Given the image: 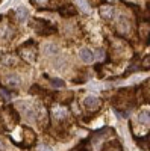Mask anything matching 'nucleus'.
<instances>
[{"instance_id": "obj_1", "label": "nucleus", "mask_w": 150, "mask_h": 151, "mask_svg": "<svg viewBox=\"0 0 150 151\" xmlns=\"http://www.w3.org/2000/svg\"><path fill=\"white\" fill-rule=\"evenodd\" d=\"M30 27H33L40 35H44V36L52 35V33L56 32V29H55L53 26H50L47 21H44V20H38V18H35L33 23H30Z\"/></svg>"}, {"instance_id": "obj_2", "label": "nucleus", "mask_w": 150, "mask_h": 151, "mask_svg": "<svg viewBox=\"0 0 150 151\" xmlns=\"http://www.w3.org/2000/svg\"><path fill=\"white\" fill-rule=\"evenodd\" d=\"M18 53H20V56H21L24 60H28V62H33V60L36 59V50L28 47V42L23 44V45L20 47Z\"/></svg>"}, {"instance_id": "obj_3", "label": "nucleus", "mask_w": 150, "mask_h": 151, "mask_svg": "<svg viewBox=\"0 0 150 151\" xmlns=\"http://www.w3.org/2000/svg\"><path fill=\"white\" fill-rule=\"evenodd\" d=\"M100 15H102V18H105L106 21H111L115 17V9L111 8V6H103L100 9Z\"/></svg>"}, {"instance_id": "obj_4", "label": "nucleus", "mask_w": 150, "mask_h": 151, "mask_svg": "<svg viewBox=\"0 0 150 151\" xmlns=\"http://www.w3.org/2000/svg\"><path fill=\"white\" fill-rule=\"evenodd\" d=\"M83 104H85V107H88V109H99L100 100L97 97H94V95H88L83 100Z\"/></svg>"}, {"instance_id": "obj_5", "label": "nucleus", "mask_w": 150, "mask_h": 151, "mask_svg": "<svg viewBox=\"0 0 150 151\" xmlns=\"http://www.w3.org/2000/svg\"><path fill=\"white\" fill-rule=\"evenodd\" d=\"M5 82H6V86H9V88H18L21 85V80L17 74H8Z\"/></svg>"}, {"instance_id": "obj_6", "label": "nucleus", "mask_w": 150, "mask_h": 151, "mask_svg": "<svg viewBox=\"0 0 150 151\" xmlns=\"http://www.w3.org/2000/svg\"><path fill=\"white\" fill-rule=\"evenodd\" d=\"M103 151H123V147H121L120 141H111V142L105 144Z\"/></svg>"}, {"instance_id": "obj_7", "label": "nucleus", "mask_w": 150, "mask_h": 151, "mask_svg": "<svg viewBox=\"0 0 150 151\" xmlns=\"http://www.w3.org/2000/svg\"><path fill=\"white\" fill-rule=\"evenodd\" d=\"M59 12H61V15H64V17H71V15H76V9H74V6L71 5V3H68V5H65L62 9H59Z\"/></svg>"}, {"instance_id": "obj_8", "label": "nucleus", "mask_w": 150, "mask_h": 151, "mask_svg": "<svg viewBox=\"0 0 150 151\" xmlns=\"http://www.w3.org/2000/svg\"><path fill=\"white\" fill-rule=\"evenodd\" d=\"M79 56H80L82 62H85V64H90V62L93 60V53L90 52L88 48H82L79 52Z\"/></svg>"}, {"instance_id": "obj_9", "label": "nucleus", "mask_w": 150, "mask_h": 151, "mask_svg": "<svg viewBox=\"0 0 150 151\" xmlns=\"http://www.w3.org/2000/svg\"><path fill=\"white\" fill-rule=\"evenodd\" d=\"M138 121L144 125H150V110H141L138 113Z\"/></svg>"}, {"instance_id": "obj_10", "label": "nucleus", "mask_w": 150, "mask_h": 151, "mask_svg": "<svg viewBox=\"0 0 150 151\" xmlns=\"http://www.w3.org/2000/svg\"><path fill=\"white\" fill-rule=\"evenodd\" d=\"M15 14H17L18 21H24V20H28V17H29V11L24 8V6H20V8L15 11Z\"/></svg>"}, {"instance_id": "obj_11", "label": "nucleus", "mask_w": 150, "mask_h": 151, "mask_svg": "<svg viewBox=\"0 0 150 151\" xmlns=\"http://www.w3.org/2000/svg\"><path fill=\"white\" fill-rule=\"evenodd\" d=\"M23 130H24L23 133H24V136H26V141H28V144H29V145H30V144L33 145V142L36 141V136H35V133H33L30 129H28V127H24Z\"/></svg>"}, {"instance_id": "obj_12", "label": "nucleus", "mask_w": 150, "mask_h": 151, "mask_svg": "<svg viewBox=\"0 0 150 151\" xmlns=\"http://www.w3.org/2000/svg\"><path fill=\"white\" fill-rule=\"evenodd\" d=\"M117 30H118V32H121V33L129 32V24H128V21H126V18H124V17H121V18H120V23L117 24Z\"/></svg>"}, {"instance_id": "obj_13", "label": "nucleus", "mask_w": 150, "mask_h": 151, "mask_svg": "<svg viewBox=\"0 0 150 151\" xmlns=\"http://www.w3.org/2000/svg\"><path fill=\"white\" fill-rule=\"evenodd\" d=\"M67 110L64 109V107H59V109H56L55 110V116H56V119H64L65 116H67Z\"/></svg>"}, {"instance_id": "obj_14", "label": "nucleus", "mask_w": 150, "mask_h": 151, "mask_svg": "<svg viewBox=\"0 0 150 151\" xmlns=\"http://www.w3.org/2000/svg\"><path fill=\"white\" fill-rule=\"evenodd\" d=\"M50 82H52V86H55V88H59V89H61V88H64V86H65L64 80H61V79H52Z\"/></svg>"}, {"instance_id": "obj_15", "label": "nucleus", "mask_w": 150, "mask_h": 151, "mask_svg": "<svg viewBox=\"0 0 150 151\" xmlns=\"http://www.w3.org/2000/svg\"><path fill=\"white\" fill-rule=\"evenodd\" d=\"M12 59H14L12 56H3V58H2V64H5V65H12V64H14V60H12Z\"/></svg>"}, {"instance_id": "obj_16", "label": "nucleus", "mask_w": 150, "mask_h": 151, "mask_svg": "<svg viewBox=\"0 0 150 151\" xmlns=\"http://www.w3.org/2000/svg\"><path fill=\"white\" fill-rule=\"evenodd\" d=\"M141 68H144V70H149V68H150V56H147V58L143 59V62H141Z\"/></svg>"}, {"instance_id": "obj_17", "label": "nucleus", "mask_w": 150, "mask_h": 151, "mask_svg": "<svg viewBox=\"0 0 150 151\" xmlns=\"http://www.w3.org/2000/svg\"><path fill=\"white\" fill-rule=\"evenodd\" d=\"M0 97H2L5 101H9V100H11V94L8 91H3V89H0Z\"/></svg>"}, {"instance_id": "obj_18", "label": "nucleus", "mask_w": 150, "mask_h": 151, "mask_svg": "<svg viewBox=\"0 0 150 151\" xmlns=\"http://www.w3.org/2000/svg\"><path fill=\"white\" fill-rule=\"evenodd\" d=\"M46 50H47V52H49V53H58V48H56V47H55L53 44H49Z\"/></svg>"}, {"instance_id": "obj_19", "label": "nucleus", "mask_w": 150, "mask_h": 151, "mask_svg": "<svg viewBox=\"0 0 150 151\" xmlns=\"http://www.w3.org/2000/svg\"><path fill=\"white\" fill-rule=\"evenodd\" d=\"M41 151H53L52 147H49V145H41Z\"/></svg>"}, {"instance_id": "obj_20", "label": "nucleus", "mask_w": 150, "mask_h": 151, "mask_svg": "<svg viewBox=\"0 0 150 151\" xmlns=\"http://www.w3.org/2000/svg\"><path fill=\"white\" fill-rule=\"evenodd\" d=\"M0 151H5V144H3V141H0Z\"/></svg>"}, {"instance_id": "obj_21", "label": "nucleus", "mask_w": 150, "mask_h": 151, "mask_svg": "<svg viewBox=\"0 0 150 151\" xmlns=\"http://www.w3.org/2000/svg\"><path fill=\"white\" fill-rule=\"evenodd\" d=\"M73 151H85V150H83V148H80V147H79V148H76V150H73Z\"/></svg>"}, {"instance_id": "obj_22", "label": "nucleus", "mask_w": 150, "mask_h": 151, "mask_svg": "<svg viewBox=\"0 0 150 151\" xmlns=\"http://www.w3.org/2000/svg\"><path fill=\"white\" fill-rule=\"evenodd\" d=\"M149 8H150V2H149Z\"/></svg>"}]
</instances>
